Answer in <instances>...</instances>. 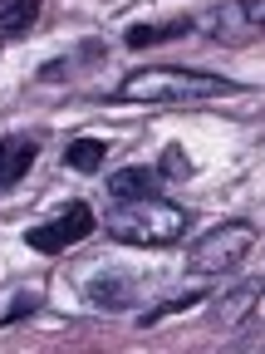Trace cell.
<instances>
[{
  "instance_id": "cell-1",
  "label": "cell",
  "mask_w": 265,
  "mask_h": 354,
  "mask_svg": "<svg viewBox=\"0 0 265 354\" xmlns=\"http://www.w3.org/2000/svg\"><path fill=\"white\" fill-rule=\"evenodd\" d=\"M246 84L221 79L206 69H182V64H153V69H132L113 88V104H197V99H226L241 94Z\"/></svg>"
},
{
  "instance_id": "cell-2",
  "label": "cell",
  "mask_w": 265,
  "mask_h": 354,
  "mask_svg": "<svg viewBox=\"0 0 265 354\" xmlns=\"http://www.w3.org/2000/svg\"><path fill=\"white\" fill-rule=\"evenodd\" d=\"M104 232L123 246H148V251H167L187 236V212L148 192V197H118L104 216Z\"/></svg>"
},
{
  "instance_id": "cell-3",
  "label": "cell",
  "mask_w": 265,
  "mask_h": 354,
  "mask_svg": "<svg viewBox=\"0 0 265 354\" xmlns=\"http://www.w3.org/2000/svg\"><path fill=\"white\" fill-rule=\"evenodd\" d=\"M251 246H255V227H251V221H216L206 236H197L187 266L197 276H226V271H236V266L251 256Z\"/></svg>"
},
{
  "instance_id": "cell-4",
  "label": "cell",
  "mask_w": 265,
  "mask_h": 354,
  "mask_svg": "<svg viewBox=\"0 0 265 354\" xmlns=\"http://www.w3.org/2000/svg\"><path fill=\"white\" fill-rule=\"evenodd\" d=\"M192 30H202L211 44H231V50H241V44L260 39L265 6H260V0H221V6H211L206 15L192 20Z\"/></svg>"
},
{
  "instance_id": "cell-5",
  "label": "cell",
  "mask_w": 265,
  "mask_h": 354,
  "mask_svg": "<svg viewBox=\"0 0 265 354\" xmlns=\"http://www.w3.org/2000/svg\"><path fill=\"white\" fill-rule=\"evenodd\" d=\"M94 227H99L94 207H88V202H69L59 216H50V221H39V227H30V232H25V246L39 251V256H59V251L79 246L84 236H94Z\"/></svg>"
},
{
  "instance_id": "cell-6",
  "label": "cell",
  "mask_w": 265,
  "mask_h": 354,
  "mask_svg": "<svg viewBox=\"0 0 265 354\" xmlns=\"http://www.w3.org/2000/svg\"><path fill=\"white\" fill-rule=\"evenodd\" d=\"M35 158H39V138H30V133H6V138H0V192L25 183Z\"/></svg>"
},
{
  "instance_id": "cell-7",
  "label": "cell",
  "mask_w": 265,
  "mask_h": 354,
  "mask_svg": "<svg viewBox=\"0 0 265 354\" xmlns=\"http://www.w3.org/2000/svg\"><path fill=\"white\" fill-rule=\"evenodd\" d=\"M88 305H104V310H123L132 295H138V281H132L128 271H94L84 286Z\"/></svg>"
},
{
  "instance_id": "cell-8",
  "label": "cell",
  "mask_w": 265,
  "mask_h": 354,
  "mask_svg": "<svg viewBox=\"0 0 265 354\" xmlns=\"http://www.w3.org/2000/svg\"><path fill=\"white\" fill-rule=\"evenodd\" d=\"M187 35H197L192 30V15H177V20H153V25H128L123 44H128V50H157V44L187 39Z\"/></svg>"
},
{
  "instance_id": "cell-9",
  "label": "cell",
  "mask_w": 265,
  "mask_h": 354,
  "mask_svg": "<svg viewBox=\"0 0 265 354\" xmlns=\"http://www.w3.org/2000/svg\"><path fill=\"white\" fill-rule=\"evenodd\" d=\"M260 305V290L255 286H241V290H226V295H216L211 300V325H221V330H231V325H241L246 315H251V310Z\"/></svg>"
},
{
  "instance_id": "cell-10",
  "label": "cell",
  "mask_w": 265,
  "mask_h": 354,
  "mask_svg": "<svg viewBox=\"0 0 265 354\" xmlns=\"http://www.w3.org/2000/svg\"><path fill=\"white\" fill-rule=\"evenodd\" d=\"M39 20V0H0V39H25Z\"/></svg>"
},
{
  "instance_id": "cell-11",
  "label": "cell",
  "mask_w": 265,
  "mask_h": 354,
  "mask_svg": "<svg viewBox=\"0 0 265 354\" xmlns=\"http://www.w3.org/2000/svg\"><path fill=\"white\" fill-rule=\"evenodd\" d=\"M104 158H108V143H104V138H74V143L64 148V167H69V172H84V177L104 172Z\"/></svg>"
},
{
  "instance_id": "cell-12",
  "label": "cell",
  "mask_w": 265,
  "mask_h": 354,
  "mask_svg": "<svg viewBox=\"0 0 265 354\" xmlns=\"http://www.w3.org/2000/svg\"><path fill=\"white\" fill-rule=\"evenodd\" d=\"M108 192H113V202L118 197H148V192H157V167H123V172H113L108 177Z\"/></svg>"
},
{
  "instance_id": "cell-13",
  "label": "cell",
  "mask_w": 265,
  "mask_h": 354,
  "mask_svg": "<svg viewBox=\"0 0 265 354\" xmlns=\"http://www.w3.org/2000/svg\"><path fill=\"white\" fill-rule=\"evenodd\" d=\"M197 167H192V153L182 143H167L162 148V162H157V177H167V183H187Z\"/></svg>"
},
{
  "instance_id": "cell-14",
  "label": "cell",
  "mask_w": 265,
  "mask_h": 354,
  "mask_svg": "<svg viewBox=\"0 0 265 354\" xmlns=\"http://www.w3.org/2000/svg\"><path fill=\"white\" fill-rule=\"evenodd\" d=\"M192 305H202V290H182V295H172V300H162V305H153L148 315H138V330H153L157 320H167V315H177V310H192Z\"/></svg>"
},
{
  "instance_id": "cell-15",
  "label": "cell",
  "mask_w": 265,
  "mask_h": 354,
  "mask_svg": "<svg viewBox=\"0 0 265 354\" xmlns=\"http://www.w3.org/2000/svg\"><path fill=\"white\" fill-rule=\"evenodd\" d=\"M35 310H44V295H39V290H25V295H15V300H10V310L0 315V325H20V320H30V315H35Z\"/></svg>"
},
{
  "instance_id": "cell-16",
  "label": "cell",
  "mask_w": 265,
  "mask_h": 354,
  "mask_svg": "<svg viewBox=\"0 0 265 354\" xmlns=\"http://www.w3.org/2000/svg\"><path fill=\"white\" fill-rule=\"evenodd\" d=\"M79 59H99V44H84ZM69 69H74V59H50V64L39 69V79H55V74H69Z\"/></svg>"
}]
</instances>
